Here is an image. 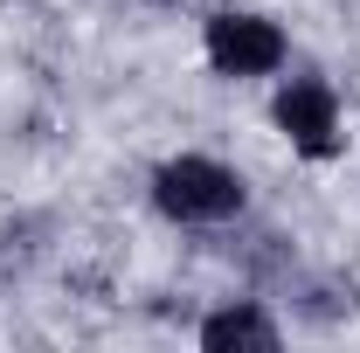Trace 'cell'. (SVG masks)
Listing matches in <instances>:
<instances>
[{
  "label": "cell",
  "mask_w": 360,
  "mask_h": 353,
  "mask_svg": "<svg viewBox=\"0 0 360 353\" xmlns=\"http://www.w3.org/2000/svg\"><path fill=\"white\" fill-rule=\"evenodd\" d=\"M146 201L174 229H222L250 208V180H243V167H229L215 153H167L146 180Z\"/></svg>",
  "instance_id": "6da1fadb"
},
{
  "label": "cell",
  "mask_w": 360,
  "mask_h": 353,
  "mask_svg": "<svg viewBox=\"0 0 360 353\" xmlns=\"http://www.w3.org/2000/svg\"><path fill=\"white\" fill-rule=\"evenodd\" d=\"M201 63L222 84H264V77L291 70V35H284V21H270L257 7H215L201 21Z\"/></svg>",
  "instance_id": "7a4b0ae2"
},
{
  "label": "cell",
  "mask_w": 360,
  "mask_h": 353,
  "mask_svg": "<svg viewBox=\"0 0 360 353\" xmlns=\"http://www.w3.org/2000/svg\"><path fill=\"white\" fill-rule=\"evenodd\" d=\"M270 125L277 139L298 153V160H340L347 153V104H340V90L326 84V77H277L270 90Z\"/></svg>",
  "instance_id": "3957f363"
},
{
  "label": "cell",
  "mask_w": 360,
  "mask_h": 353,
  "mask_svg": "<svg viewBox=\"0 0 360 353\" xmlns=\"http://www.w3.org/2000/svg\"><path fill=\"white\" fill-rule=\"evenodd\" d=\"M194 340H201V353H277L284 326L270 319L264 298H222L215 312H201Z\"/></svg>",
  "instance_id": "277c9868"
},
{
  "label": "cell",
  "mask_w": 360,
  "mask_h": 353,
  "mask_svg": "<svg viewBox=\"0 0 360 353\" xmlns=\"http://www.w3.org/2000/svg\"><path fill=\"white\" fill-rule=\"evenodd\" d=\"M146 7H174V0H146Z\"/></svg>",
  "instance_id": "5b68a950"
}]
</instances>
